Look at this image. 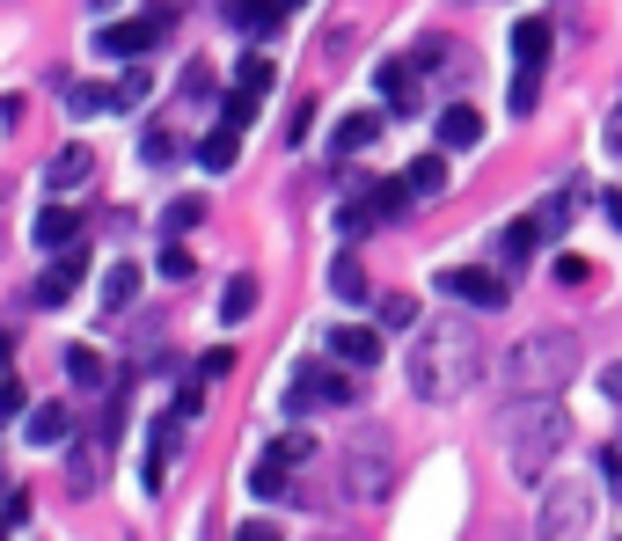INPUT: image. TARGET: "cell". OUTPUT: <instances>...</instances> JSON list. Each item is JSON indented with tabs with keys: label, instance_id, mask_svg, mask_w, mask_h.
Segmentation results:
<instances>
[{
	"label": "cell",
	"instance_id": "cell-1",
	"mask_svg": "<svg viewBox=\"0 0 622 541\" xmlns=\"http://www.w3.org/2000/svg\"><path fill=\"white\" fill-rule=\"evenodd\" d=\"M403 373H410V395H418V402H462L469 388H476V373H483L476 322H462V314L425 322V330L410 337Z\"/></svg>",
	"mask_w": 622,
	"mask_h": 541
},
{
	"label": "cell",
	"instance_id": "cell-2",
	"mask_svg": "<svg viewBox=\"0 0 622 541\" xmlns=\"http://www.w3.org/2000/svg\"><path fill=\"white\" fill-rule=\"evenodd\" d=\"M571 447V418L556 395H528L505 410V469H513V483H550L556 454Z\"/></svg>",
	"mask_w": 622,
	"mask_h": 541
},
{
	"label": "cell",
	"instance_id": "cell-3",
	"mask_svg": "<svg viewBox=\"0 0 622 541\" xmlns=\"http://www.w3.org/2000/svg\"><path fill=\"white\" fill-rule=\"evenodd\" d=\"M571 373H579V337L571 330H528L513 351H505L498 381H505L513 402H528V395H556Z\"/></svg>",
	"mask_w": 622,
	"mask_h": 541
},
{
	"label": "cell",
	"instance_id": "cell-4",
	"mask_svg": "<svg viewBox=\"0 0 622 541\" xmlns=\"http://www.w3.org/2000/svg\"><path fill=\"white\" fill-rule=\"evenodd\" d=\"M389 490H395L389 424H352V439H344V498H352V505H381Z\"/></svg>",
	"mask_w": 622,
	"mask_h": 541
},
{
	"label": "cell",
	"instance_id": "cell-5",
	"mask_svg": "<svg viewBox=\"0 0 622 541\" xmlns=\"http://www.w3.org/2000/svg\"><path fill=\"white\" fill-rule=\"evenodd\" d=\"M593 475H550L542 483V512H534V534L542 541H586L593 534Z\"/></svg>",
	"mask_w": 622,
	"mask_h": 541
},
{
	"label": "cell",
	"instance_id": "cell-6",
	"mask_svg": "<svg viewBox=\"0 0 622 541\" xmlns=\"http://www.w3.org/2000/svg\"><path fill=\"white\" fill-rule=\"evenodd\" d=\"M169 30H177V0H147V16L96 30V52H103V59H147Z\"/></svg>",
	"mask_w": 622,
	"mask_h": 541
},
{
	"label": "cell",
	"instance_id": "cell-7",
	"mask_svg": "<svg viewBox=\"0 0 622 541\" xmlns=\"http://www.w3.org/2000/svg\"><path fill=\"white\" fill-rule=\"evenodd\" d=\"M301 461H315V439H308V432L271 439V447H264V461L249 469V490H257V498H285V490H293V469H301Z\"/></svg>",
	"mask_w": 622,
	"mask_h": 541
},
{
	"label": "cell",
	"instance_id": "cell-8",
	"mask_svg": "<svg viewBox=\"0 0 622 541\" xmlns=\"http://www.w3.org/2000/svg\"><path fill=\"white\" fill-rule=\"evenodd\" d=\"M359 388L344 381V373H330V367H301L293 373V388H285V410L293 418H308V410H344Z\"/></svg>",
	"mask_w": 622,
	"mask_h": 541
},
{
	"label": "cell",
	"instance_id": "cell-9",
	"mask_svg": "<svg viewBox=\"0 0 622 541\" xmlns=\"http://www.w3.org/2000/svg\"><path fill=\"white\" fill-rule=\"evenodd\" d=\"M440 293L447 300H462V308H476V314H498L505 308V279L498 271H483V263H454V271H440Z\"/></svg>",
	"mask_w": 622,
	"mask_h": 541
},
{
	"label": "cell",
	"instance_id": "cell-10",
	"mask_svg": "<svg viewBox=\"0 0 622 541\" xmlns=\"http://www.w3.org/2000/svg\"><path fill=\"white\" fill-rule=\"evenodd\" d=\"M81 279H89V249H73V242H67V249H59V263L30 285V308H44V314H52V308H67Z\"/></svg>",
	"mask_w": 622,
	"mask_h": 541
},
{
	"label": "cell",
	"instance_id": "cell-11",
	"mask_svg": "<svg viewBox=\"0 0 622 541\" xmlns=\"http://www.w3.org/2000/svg\"><path fill=\"white\" fill-rule=\"evenodd\" d=\"M330 359H338V367H352V373L381 367V330H359V322L330 330Z\"/></svg>",
	"mask_w": 622,
	"mask_h": 541
},
{
	"label": "cell",
	"instance_id": "cell-12",
	"mask_svg": "<svg viewBox=\"0 0 622 541\" xmlns=\"http://www.w3.org/2000/svg\"><path fill=\"white\" fill-rule=\"evenodd\" d=\"M89 176H96V147H89V140H73V147H59V154H52L44 183H52V191H81Z\"/></svg>",
	"mask_w": 622,
	"mask_h": 541
},
{
	"label": "cell",
	"instance_id": "cell-13",
	"mask_svg": "<svg viewBox=\"0 0 622 541\" xmlns=\"http://www.w3.org/2000/svg\"><path fill=\"white\" fill-rule=\"evenodd\" d=\"M483 140V118L469 103H447L440 110V154H462V147H476Z\"/></svg>",
	"mask_w": 622,
	"mask_h": 541
},
{
	"label": "cell",
	"instance_id": "cell-14",
	"mask_svg": "<svg viewBox=\"0 0 622 541\" xmlns=\"http://www.w3.org/2000/svg\"><path fill=\"white\" fill-rule=\"evenodd\" d=\"M373 140H381V110H352V118L330 132V154H367Z\"/></svg>",
	"mask_w": 622,
	"mask_h": 541
},
{
	"label": "cell",
	"instance_id": "cell-15",
	"mask_svg": "<svg viewBox=\"0 0 622 541\" xmlns=\"http://www.w3.org/2000/svg\"><path fill=\"white\" fill-rule=\"evenodd\" d=\"M30 234H37V249H67L73 234H81V212H73V206H44Z\"/></svg>",
	"mask_w": 622,
	"mask_h": 541
},
{
	"label": "cell",
	"instance_id": "cell-16",
	"mask_svg": "<svg viewBox=\"0 0 622 541\" xmlns=\"http://www.w3.org/2000/svg\"><path fill=\"white\" fill-rule=\"evenodd\" d=\"M67 381L73 388H110V359L96 344H67Z\"/></svg>",
	"mask_w": 622,
	"mask_h": 541
},
{
	"label": "cell",
	"instance_id": "cell-17",
	"mask_svg": "<svg viewBox=\"0 0 622 541\" xmlns=\"http://www.w3.org/2000/svg\"><path fill=\"white\" fill-rule=\"evenodd\" d=\"M279 8H285V0H228V22L249 30V37H271V30H279Z\"/></svg>",
	"mask_w": 622,
	"mask_h": 541
},
{
	"label": "cell",
	"instance_id": "cell-18",
	"mask_svg": "<svg viewBox=\"0 0 622 541\" xmlns=\"http://www.w3.org/2000/svg\"><path fill=\"white\" fill-rule=\"evenodd\" d=\"M234 154H242V132H234V124H220V132H205V140H198V169H205V176L234 169Z\"/></svg>",
	"mask_w": 622,
	"mask_h": 541
},
{
	"label": "cell",
	"instance_id": "cell-19",
	"mask_svg": "<svg viewBox=\"0 0 622 541\" xmlns=\"http://www.w3.org/2000/svg\"><path fill=\"white\" fill-rule=\"evenodd\" d=\"M513 52H520V67H542V59H550V22H542V16H520V22H513Z\"/></svg>",
	"mask_w": 622,
	"mask_h": 541
},
{
	"label": "cell",
	"instance_id": "cell-20",
	"mask_svg": "<svg viewBox=\"0 0 622 541\" xmlns=\"http://www.w3.org/2000/svg\"><path fill=\"white\" fill-rule=\"evenodd\" d=\"M22 432H30V447H59L73 424H67V410H59V402H37L30 418H22Z\"/></svg>",
	"mask_w": 622,
	"mask_h": 541
},
{
	"label": "cell",
	"instance_id": "cell-21",
	"mask_svg": "<svg viewBox=\"0 0 622 541\" xmlns=\"http://www.w3.org/2000/svg\"><path fill=\"white\" fill-rule=\"evenodd\" d=\"M132 300H140V263H110V271H103V308L124 314Z\"/></svg>",
	"mask_w": 622,
	"mask_h": 541
},
{
	"label": "cell",
	"instance_id": "cell-22",
	"mask_svg": "<svg viewBox=\"0 0 622 541\" xmlns=\"http://www.w3.org/2000/svg\"><path fill=\"white\" fill-rule=\"evenodd\" d=\"M534 242H542V228H534V220H513V228L498 234V263H505V271H520V263L534 257Z\"/></svg>",
	"mask_w": 622,
	"mask_h": 541
},
{
	"label": "cell",
	"instance_id": "cell-23",
	"mask_svg": "<svg viewBox=\"0 0 622 541\" xmlns=\"http://www.w3.org/2000/svg\"><path fill=\"white\" fill-rule=\"evenodd\" d=\"M403 183H410V198H440L447 191V154H418L403 169Z\"/></svg>",
	"mask_w": 622,
	"mask_h": 541
},
{
	"label": "cell",
	"instance_id": "cell-24",
	"mask_svg": "<svg viewBox=\"0 0 622 541\" xmlns=\"http://www.w3.org/2000/svg\"><path fill=\"white\" fill-rule=\"evenodd\" d=\"M330 293H338V300H352V308L367 300V263H359L352 249H344V257L330 263Z\"/></svg>",
	"mask_w": 622,
	"mask_h": 541
},
{
	"label": "cell",
	"instance_id": "cell-25",
	"mask_svg": "<svg viewBox=\"0 0 622 541\" xmlns=\"http://www.w3.org/2000/svg\"><path fill=\"white\" fill-rule=\"evenodd\" d=\"M381 81V96H389V110H418V81H410V67L403 59H389V67L373 73Z\"/></svg>",
	"mask_w": 622,
	"mask_h": 541
},
{
	"label": "cell",
	"instance_id": "cell-26",
	"mask_svg": "<svg viewBox=\"0 0 622 541\" xmlns=\"http://www.w3.org/2000/svg\"><path fill=\"white\" fill-rule=\"evenodd\" d=\"M220 314H228V322H249V314H257V279H249V271H234V279H228Z\"/></svg>",
	"mask_w": 622,
	"mask_h": 541
},
{
	"label": "cell",
	"instance_id": "cell-27",
	"mask_svg": "<svg viewBox=\"0 0 622 541\" xmlns=\"http://www.w3.org/2000/svg\"><path fill=\"white\" fill-rule=\"evenodd\" d=\"M8 418H30V395H22V373L0 359V424Z\"/></svg>",
	"mask_w": 622,
	"mask_h": 541
},
{
	"label": "cell",
	"instance_id": "cell-28",
	"mask_svg": "<svg viewBox=\"0 0 622 541\" xmlns=\"http://www.w3.org/2000/svg\"><path fill=\"white\" fill-rule=\"evenodd\" d=\"M367 228H373V206H367V198H344V206H338V234H344V242H359Z\"/></svg>",
	"mask_w": 622,
	"mask_h": 541
},
{
	"label": "cell",
	"instance_id": "cell-29",
	"mask_svg": "<svg viewBox=\"0 0 622 541\" xmlns=\"http://www.w3.org/2000/svg\"><path fill=\"white\" fill-rule=\"evenodd\" d=\"M198 220H205V198H177V206L161 212V228H169V234H191Z\"/></svg>",
	"mask_w": 622,
	"mask_h": 541
},
{
	"label": "cell",
	"instance_id": "cell-30",
	"mask_svg": "<svg viewBox=\"0 0 622 541\" xmlns=\"http://www.w3.org/2000/svg\"><path fill=\"white\" fill-rule=\"evenodd\" d=\"M249 118H257V96H249V88H228V96H220V124H234V132H242Z\"/></svg>",
	"mask_w": 622,
	"mask_h": 541
},
{
	"label": "cell",
	"instance_id": "cell-31",
	"mask_svg": "<svg viewBox=\"0 0 622 541\" xmlns=\"http://www.w3.org/2000/svg\"><path fill=\"white\" fill-rule=\"evenodd\" d=\"M373 314H381V330H410V322H418V300H410V293H389Z\"/></svg>",
	"mask_w": 622,
	"mask_h": 541
},
{
	"label": "cell",
	"instance_id": "cell-32",
	"mask_svg": "<svg viewBox=\"0 0 622 541\" xmlns=\"http://www.w3.org/2000/svg\"><path fill=\"white\" fill-rule=\"evenodd\" d=\"M534 96H542V67H520V81H513V118H528Z\"/></svg>",
	"mask_w": 622,
	"mask_h": 541
},
{
	"label": "cell",
	"instance_id": "cell-33",
	"mask_svg": "<svg viewBox=\"0 0 622 541\" xmlns=\"http://www.w3.org/2000/svg\"><path fill=\"white\" fill-rule=\"evenodd\" d=\"M234 88L264 96V88H271V59H264V52H249V59H242V81H234Z\"/></svg>",
	"mask_w": 622,
	"mask_h": 541
},
{
	"label": "cell",
	"instance_id": "cell-34",
	"mask_svg": "<svg viewBox=\"0 0 622 541\" xmlns=\"http://www.w3.org/2000/svg\"><path fill=\"white\" fill-rule=\"evenodd\" d=\"M118 96H103V88H73V118H96V110H110Z\"/></svg>",
	"mask_w": 622,
	"mask_h": 541
},
{
	"label": "cell",
	"instance_id": "cell-35",
	"mask_svg": "<svg viewBox=\"0 0 622 541\" xmlns=\"http://www.w3.org/2000/svg\"><path fill=\"white\" fill-rule=\"evenodd\" d=\"M198 373H205V381H220V373H234V351H228V344H213V351H205V359H198Z\"/></svg>",
	"mask_w": 622,
	"mask_h": 541
},
{
	"label": "cell",
	"instance_id": "cell-36",
	"mask_svg": "<svg viewBox=\"0 0 622 541\" xmlns=\"http://www.w3.org/2000/svg\"><path fill=\"white\" fill-rule=\"evenodd\" d=\"M593 271H586V257H556V285H586Z\"/></svg>",
	"mask_w": 622,
	"mask_h": 541
},
{
	"label": "cell",
	"instance_id": "cell-37",
	"mask_svg": "<svg viewBox=\"0 0 622 541\" xmlns=\"http://www.w3.org/2000/svg\"><path fill=\"white\" fill-rule=\"evenodd\" d=\"M140 154L147 161H169V154H177V140H169V132H140Z\"/></svg>",
	"mask_w": 622,
	"mask_h": 541
},
{
	"label": "cell",
	"instance_id": "cell-38",
	"mask_svg": "<svg viewBox=\"0 0 622 541\" xmlns=\"http://www.w3.org/2000/svg\"><path fill=\"white\" fill-rule=\"evenodd\" d=\"M0 520L22 527V520H30V498H22V490H8V498H0Z\"/></svg>",
	"mask_w": 622,
	"mask_h": 541
},
{
	"label": "cell",
	"instance_id": "cell-39",
	"mask_svg": "<svg viewBox=\"0 0 622 541\" xmlns=\"http://www.w3.org/2000/svg\"><path fill=\"white\" fill-rule=\"evenodd\" d=\"M161 279H191V257H183V249H161Z\"/></svg>",
	"mask_w": 622,
	"mask_h": 541
},
{
	"label": "cell",
	"instance_id": "cell-40",
	"mask_svg": "<svg viewBox=\"0 0 622 541\" xmlns=\"http://www.w3.org/2000/svg\"><path fill=\"white\" fill-rule=\"evenodd\" d=\"M601 475H608V483L622 490V447H601Z\"/></svg>",
	"mask_w": 622,
	"mask_h": 541
},
{
	"label": "cell",
	"instance_id": "cell-41",
	"mask_svg": "<svg viewBox=\"0 0 622 541\" xmlns=\"http://www.w3.org/2000/svg\"><path fill=\"white\" fill-rule=\"evenodd\" d=\"M234 541H279V527H271V520H249V527H242V534H234Z\"/></svg>",
	"mask_w": 622,
	"mask_h": 541
},
{
	"label": "cell",
	"instance_id": "cell-42",
	"mask_svg": "<svg viewBox=\"0 0 622 541\" xmlns=\"http://www.w3.org/2000/svg\"><path fill=\"white\" fill-rule=\"evenodd\" d=\"M601 212H608V220L622 228V191H608V198H601Z\"/></svg>",
	"mask_w": 622,
	"mask_h": 541
},
{
	"label": "cell",
	"instance_id": "cell-43",
	"mask_svg": "<svg viewBox=\"0 0 622 541\" xmlns=\"http://www.w3.org/2000/svg\"><path fill=\"white\" fill-rule=\"evenodd\" d=\"M0 541H8V520H0Z\"/></svg>",
	"mask_w": 622,
	"mask_h": 541
}]
</instances>
